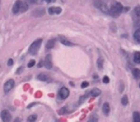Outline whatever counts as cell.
I'll use <instances>...</instances> for the list:
<instances>
[{
  "label": "cell",
  "instance_id": "52a82bcc",
  "mask_svg": "<svg viewBox=\"0 0 140 122\" xmlns=\"http://www.w3.org/2000/svg\"><path fill=\"white\" fill-rule=\"evenodd\" d=\"M48 12L50 15H59L61 13V8L60 7H50L48 9Z\"/></svg>",
  "mask_w": 140,
  "mask_h": 122
},
{
  "label": "cell",
  "instance_id": "83f0119b",
  "mask_svg": "<svg viewBox=\"0 0 140 122\" xmlns=\"http://www.w3.org/2000/svg\"><path fill=\"white\" fill-rule=\"evenodd\" d=\"M59 113H60V114H64V113H66V107L61 108V109L59 111Z\"/></svg>",
  "mask_w": 140,
  "mask_h": 122
},
{
  "label": "cell",
  "instance_id": "5b68a950",
  "mask_svg": "<svg viewBox=\"0 0 140 122\" xmlns=\"http://www.w3.org/2000/svg\"><path fill=\"white\" fill-rule=\"evenodd\" d=\"M44 66L47 68V69H51L52 68V66H53V63H52V56L49 54V55H47L46 56V58H45V60H44Z\"/></svg>",
  "mask_w": 140,
  "mask_h": 122
},
{
  "label": "cell",
  "instance_id": "484cf974",
  "mask_svg": "<svg viewBox=\"0 0 140 122\" xmlns=\"http://www.w3.org/2000/svg\"><path fill=\"white\" fill-rule=\"evenodd\" d=\"M35 64H36V62H35V60H31V61L29 62V63H28V65H27V66H28L29 68H31V67H33Z\"/></svg>",
  "mask_w": 140,
  "mask_h": 122
},
{
  "label": "cell",
  "instance_id": "8fae6325",
  "mask_svg": "<svg viewBox=\"0 0 140 122\" xmlns=\"http://www.w3.org/2000/svg\"><path fill=\"white\" fill-rule=\"evenodd\" d=\"M33 15H34L35 16H41V15H44V9H43V8H37V10L34 11Z\"/></svg>",
  "mask_w": 140,
  "mask_h": 122
},
{
  "label": "cell",
  "instance_id": "d590c367",
  "mask_svg": "<svg viewBox=\"0 0 140 122\" xmlns=\"http://www.w3.org/2000/svg\"><path fill=\"white\" fill-rule=\"evenodd\" d=\"M0 5H1V0H0Z\"/></svg>",
  "mask_w": 140,
  "mask_h": 122
},
{
  "label": "cell",
  "instance_id": "836d02e7",
  "mask_svg": "<svg viewBox=\"0 0 140 122\" xmlns=\"http://www.w3.org/2000/svg\"><path fill=\"white\" fill-rule=\"evenodd\" d=\"M45 1L47 2V3H52V2H55L56 0H45Z\"/></svg>",
  "mask_w": 140,
  "mask_h": 122
},
{
  "label": "cell",
  "instance_id": "4316f807",
  "mask_svg": "<svg viewBox=\"0 0 140 122\" xmlns=\"http://www.w3.org/2000/svg\"><path fill=\"white\" fill-rule=\"evenodd\" d=\"M88 86H89V83H88V82H83L82 85H81V88H87Z\"/></svg>",
  "mask_w": 140,
  "mask_h": 122
},
{
  "label": "cell",
  "instance_id": "2e32d148",
  "mask_svg": "<svg viewBox=\"0 0 140 122\" xmlns=\"http://www.w3.org/2000/svg\"><path fill=\"white\" fill-rule=\"evenodd\" d=\"M133 61L135 63H140V53L139 52H135L133 55Z\"/></svg>",
  "mask_w": 140,
  "mask_h": 122
},
{
  "label": "cell",
  "instance_id": "7c38bea8",
  "mask_svg": "<svg viewBox=\"0 0 140 122\" xmlns=\"http://www.w3.org/2000/svg\"><path fill=\"white\" fill-rule=\"evenodd\" d=\"M90 94H91V96H93V97H97V96H99V95L101 94V90H100L99 88H95L91 89V92H90Z\"/></svg>",
  "mask_w": 140,
  "mask_h": 122
},
{
  "label": "cell",
  "instance_id": "e575fe53",
  "mask_svg": "<svg viewBox=\"0 0 140 122\" xmlns=\"http://www.w3.org/2000/svg\"><path fill=\"white\" fill-rule=\"evenodd\" d=\"M42 64H43V62H39V63H38V64H37V66L40 68V67L42 66Z\"/></svg>",
  "mask_w": 140,
  "mask_h": 122
},
{
  "label": "cell",
  "instance_id": "1f68e13d",
  "mask_svg": "<svg viewBox=\"0 0 140 122\" xmlns=\"http://www.w3.org/2000/svg\"><path fill=\"white\" fill-rule=\"evenodd\" d=\"M22 70H23V67H20L18 70H16V73H17V74H19V73H21V72H22Z\"/></svg>",
  "mask_w": 140,
  "mask_h": 122
},
{
  "label": "cell",
  "instance_id": "3957f363",
  "mask_svg": "<svg viewBox=\"0 0 140 122\" xmlns=\"http://www.w3.org/2000/svg\"><path fill=\"white\" fill-rule=\"evenodd\" d=\"M0 116H1V119H2L3 122H10L11 119H12V114L7 110L2 111L1 113H0Z\"/></svg>",
  "mask_w": 140,
  "mask_h": 122
},
{
  "label": "cell",
  "instance_id": "4fadbf2b",
  "mask_svg": "<svg viewBox=\"0 0 140 122\" xmlns=\"http://www.w3.org/2000/svg\"><path fill=\"white\" fill-rule=\"evenodd\" d=\"M56 44V39H52L50 40L47 41V44H46V48H48V49H51V48L54 47V45Z\"/></svg>",
  "mask_w": 140,
  "mask_h": 122
},
{
  "label": "cell",
  "instance_id": "f546056e",
  "mask_svg": "<svg viewBox=\"0 0 140 122\" xmlns=\"http://www.w3.org/2000/svg\"><path fill=\"white\" fill-rule=\"evenodd\" d=\"M103 82H104L105 84H107V83H109V78H108L107 76H105V77L103 78Z\"/></svg>",
  "mask_w": 140,
  "mask_h": 122
},
{
  "label": "cell",
  "instance_id": "5bb4252c",
  "mask_svg": "<svg viewBox=\"0 0 140 122\" xmlns=\"http://www.w3.org/2000/svg\"><path fill=\"white\" fill-rule=\"evenodd\" d=\"M60 40H61V42L63 45H66V46H72V45H73L72 42H70L69 40H67L65 38L61 37V38H60Z\"/></svg>",
  "mask_w": 140,
  "mask_h": 122
},
{
  "label": "cell",
  "instance_id": "7402d4cb",
  "mask_svg": "<svg viewBox=\"0 0 140 122\" xmlns=\"http://www.w3.org/2000/svg\"><path fill=\"white\" fill-rule=\"evenodd\" d=\"M121 103H122V105H124V106L128 105V103H129V100H128V97H127L126 95L122 97V100H121Z\"/></svg>",
  "mask_w": 140,
  "mask_h": 122
},
{
  "label": "cell",
  "instance_id": "9a60e30c",
  "mask_svg": "<svg viewBox=\"0 0 140 122\" xmlns=\"http://www.w3.org/2000/svg\"><path fill=\"white\" fill-rule=\"evenodd\" d=\"M133 38H134V39H135V41L137 43H140V29L136 30V32L133 35Z\"/></svg>",
  "mask_w": 140,
  "mask_h": 122
},
{
  "label": "cell",
  "instance_id": "603a6c76",
  "mask_svg": "<svg viewBox=\"0 0 140 122\" xmlns=\"http://www.w3.org/2000/svg\"><path fill=\"white\" fill-rule=\"evenodd\" d=\"M87 122H98V118L95 115H92V116H90V118L88 119Z\"/></svg>",
  "mask_w": 140,
  "mask_h": 122
},
{
  "label": "cell",
  "instance_id": "44dd1931",
  "mask_svg": "<svg viewBox=\"0 0 140 122\" xmlns=\"http://www.w3.org/2000/svg\"><path fill=\"white\" fill-rule=\"evenodd\" d=\"M37 115L36 114H32V115H30L28 118H27V122H36V120H37Z\"/></svg>",
  "mask_w": 140,
  "mask_h": 122
},
{
  "label": "cell",
  "instance_id": "d6986e66",
  "mask_svg": "<svg viewBox=\"0 0 140 122\" xmlns=\"http://www.w3.org/2000/svg\"><path fill=\"white\" fill-rule=\"evenodd\" d=\"M132 75H133V77H134L135 79H138V77H139V75H140L139 69H137V68L132 69Z\"/></svg>",
  "mask_w": 140,
  "mask_h": 122
},
{
  "label": "cell",
  "instance_id": "6da1fadb",
  "mask_svg": "<svg viewBox=\"0 0 140 122\" xmlns=\"http://www.w3.org/2000/svg\"><path fill=\"white\" fill-rule=\"evenodd\" d=\"M122 12H123V6H122V4L119 3V2H116L108 10V15H110L113 17H117V16L120 15V14Z\"/></svg>",
  "mask_w": 140,
  "mask_h": 122
},
{
  "label": "cell",
  "instance_id": "ac0fdd59",
  "mask_svg": "<svg viewBox=\"0 0 140 122\" xmlns=\"http://www.w3.org/2000/svg\"><path fill=\"white\" fill-rule=\"evenodd\" d=\"M133 122H140V115L138 112H133Z\"/></svg>",
  "mask_w": 140,
  "mask_h": 122
},
{
  "label": "cell",
  "instance_id": "7a4b0ae2",
  "mask_svg": "<svg viewBox=\"0 0 140 122\" xmlns=\"http://www.w3.org/2000/svg\"><path fill=\"white\" fill-rule=\"evenodd\" d=\"M41 42H42V39H37V40H35L29 47V53L31 55H36L37 52H38V49L41 45Z\"/></svg>",
  "mask_w": 140,
  "mask_h": 122
},
{
  "label": "cell",
  "instance_id": "e0dca14e",
  "mask_svg": "<svg viewBox=\"0 0 140 122\" xmlns=\"http://www.w3.org/2000/svg\"><path fill=\"white\" fill-rule=\"evenodd\" d=\"M27 10H28V4H27V3H22V2H21V5H20V10H19V12L23 13V12H26Z\"/></svg>",
  "mask_w": 140,
  "mask_h": 122
},
{
  "label": "cell",
  "instance_id": "8992f818",
  "mask_svg": "<svg viewBox=\"0 0 140 122\" xmlns=\"http://www.w3.org/2000/svg\"><path fill=\"white\" fill-rule=\"evenodd\" d=\"M14 87V81L13 79H10V80H8V81L5 83V85H4V91H5V92H9Z\"/></svg>",
  "mask_w": 140,
  "mask_h": 122
},
{
  "label": "cell",
  "instance_id": "30bf717a",
  "mask_svg": "<svg viewBox=\"0 0 140 122\" xmlns=\"http://www.w3.org/2000/svg\"><path fill=\"white\" fill-rule=\"evenodd\" d=\"M20 5H21V1L20 0H17V1L14 3V7H13V13L14 14H17L20 10Z\"/></svg>",
  "mask_w": 140,
  "mask_h": 122
},
{
  "label": "cell",
  "instance_id": "cb8c5ba5",
  "mask_svg": "<svg viewBox=\"0 0 140 122\" xmlns=\"http://www.w3.org/2000/svg\"><path fill=\"white\" fill-rule=\"evenodd\" d=\"M134 14H135V15L137 16V18H139V16H140V8H139L138 6L134 9Z\"/></svg>",
  "mask_w": 140,
  "mask_h": 122
},
{
  "label": "cell",
  "instance_id": "9c48e42d",
  "mask_svg": "<svg viewBox=\"0 0 140 122\" xmlns=\"http://www.w3.org/2000/svg\"><path fill=\"white\" fill-rule=\"evenodd\" d=\"M102 111L104 112L105 115H108L109 114V112H110V107H109V104L108 103H104L103 107H102Z\"/></svg>",
  "mask_w": 140,
  "mask_h": 122
},
{
  "label": "cell",
  "instance_id": "f1b7e54d",
  "mask_svg": "<svg viewBox=\"0 0 140 122\" xmlns=\"http://www.w3.org/2000/svg\"><path fill=\"white\" fill-rule=\"evenodd\" d=\"M27 4H36L37 2V0H26Z\"/></svg>",
  "mask_w": 140,
  "mask_h": 122
},
{
  "label": "cell",
  "instance_id": "277c9868",
  "mask_svg": "<svg viewBox=\"0 0 140 122\" xmlns=\"http://www.w3.org/2000/svg\"><path fill=\"white\" fill-rule=\"evenodd\" d=\"M69 96V90L66 88H61L59 91V97L61 99H66Z\"/></svg>",
  "mask_w": 140,
  "mask_h": 122
},
{
  "label": "cell",
  "instance_id": "d6a6232c",
  "mask_svg": "<svg viewBox=\"0 0 140 122\" xmlns=\"http://www.w3.org/2000/svg\"><path fill=\"white\" fill-rule=\"evenodd\" d=\"M14 122H21V119H20L19 117H17V118H15V119H14Z\"/></svg>",
  "mask_w": 140,
  "mask_h": 122
},
{
  "label": "cell",
  "instance_id": "ba28073f",
  "mask_svg": "<svg viewBox=\"0 0 140 122\" xmlns=\"http://www.w3.org/2000/svg\"><path fill=\"white\" fill-rule=\"evenodd\" d=\"M37 80H40V81H43V82H51L52 81V79L47 74H44V73H42V74H39L37 76Z\"/></svg>",
  "mask_w": 140,
  "mask_h": 122
},
{
  "label": "cell",
  "instance_id": "d4e9b609",
  "mask_svg": "<svg viewBox=\"0 0 140 122\" xmlns=\"http://www.w3.org/2000/svg\"><path fill=\"white\" fill-rule=\"evenodd\" d=\"M86 98H87V94L86 95H83L81 98H80V100H79V104H83L86 100Z\"/></svg>",
  "mask_w": 140,
  "mask_h": 122
},
{
  "label": "cell",
  "instance_id": "ffe728a7",
  "mask_svg": "<svg viewBox=\"0 0 140 122\" xmlns=\"http://www.w3.org/2000/svg\"><path fill=\"white\" fill-rule=\"evenodd\" d=\"M103 64H104V60H103V58H99L98 61H97L98 68H99V69H102V68H103Z\"/></svg>",
  "mask_w": 140,
  "mask_h": 122
},
{
  "label": "cell",
  "instance_id": "4dcf8cb0",
  "mask_svg": "<svg viewBox=\"0 0 140 122\" xmlns=\"http://www.w3.org/2000/svg\"><path fill=\"white\" fill-rule=\"evenodd\" d=\"M13 63H14V62H13V60H12V59H10V60L8 61V63H7V64H8L9 66H11V65H13Z\"/></svg>",
  "mask_w": 140,
  "mask_h": 122
}]
</instances>
